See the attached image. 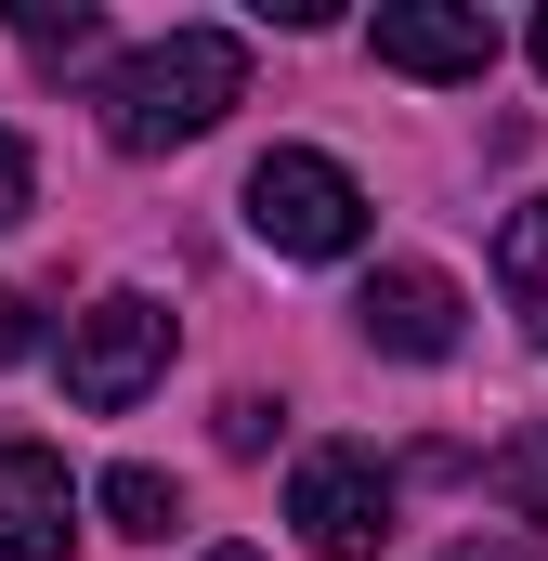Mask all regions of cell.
Here are the masks:
<instances>
[{
  "label": "cell",
  "instance_id": "cell-13",
  "mask_svg": "<svg viewBox=\"0 0 548 561\" xmlns=\"http://www.w3.org/2000/svg\"><path fill=\"white\" fill-rule=\"evenodd\" d=\"M222 444H236V457H262V444H274V405H262V392H236V405H222Z\"/></svg>",
  "mask_w": 548,
  "mask_h": 561
},
{
  "label": "cell",
  "instance_id": "cell-7",
  "mask_svg": "<svg viewBox=\"0 0 548 561\" xmlns=\"http://www.w3.org/2000/svg\"><path fill=\"white\" fill-rule=\"evenodd\" d=\"M353 313H366V340L406 353V366H444V353H457V275H431V262H379Z\"/></svg>",
  "mask_w": 548,
  "mask_h": 561
},
{
  "label": "cell",
  "instance_id": "cell-6",
  "mask_svg": "<svg viewBox=\"0 0 548 561\" xmlns=\"http://www.w3.org/2000/svg\"><path fill=\"white\" fill-rule=\"evenodd\" d=\"M79 549V483L53 444H0V561H66Z\"/></svg>",
  "mask_w": 548,
  "mask_h": 561
},
{
  "label": "cell",
  "instance_id": "cell-3",
  "mask_svg": "<svg viewBox=\"0 0 548 561\" xmlns=\"http://www.w3.org/2000/svg\"><path fill=\"white\" fill-rule=\"evenodd\" d=\"M157 379H170V313H157L144 287H118V300H92V313L66 327V405L118 419V405H144Z\"/></svg>",
  "mask_w": 548,
  "mask_h": 561
},
{
  "label": "cell",
  "instance_id": "cell-16",
  "mask_svg": "<svg viewBox=\"0 0 548 561\" xmlns=\"http://www.w3.org/2000/svg\"><path fill=\"white\" fill-rule=\"evenodd\" d=\"M536 79H548V13H536Z\"/></svg>",
  "mask_w": 548,
  "mask_h": 561
},
{
  "label": "cell",
  "instance_id": "cell-2",
  "mask_svg": "<svg viewBox=\"0 0 548 561\" xmlns=\"http://www.w3.org/2000/svg\"><path fill=\"white\" fill-rule=\"evenodd\" d=\"M249 236L287 249V262H340V249H366V183L313 144H274L249 170Z\"/></svg>",
  "mask_w": 548,
  "mask_h": 561
},
{
  "label": "cell",
  "instance_id": "cell-10",
  "mask_svg": "<svg viewBox=\"0 0 548 561\" xmlns=\"http://www.w3.org/2000/svg\"><path fill=\"white\" fill-rule=\"evenodd\" d=\"M13 39H26V53H92L105 26H92V0H66V13H53V0H13Z\"/></svg>",
  "mask_w": 548,
  "mask_h": 561
},
{
  "label": "cell",
  "instance_id": "cell-1",
  "mask_svg": "<svg viewBox=\"0 0 548 561\" xmlns=\"http://www.w3.org/2000/svg\"><path fill=\"white\" fill-rule=\"evenodd\" d=\"M105 144L118 157H170V144L222 131V105H249V39L236 26H170V39H144L105 66Z\"/></svg>",
  "mask_w": 548,
  "mask_h": 561
},
{
  "label": "cell",
  "instance_id": "cell-5",
  "mask_svg": "<svg viewBox=\"0 0 548 561\" xmlns=\"http://www.w3.org/2000/svg\"><path fill=\"white\" fill-rule=\"evenodd\" d=\"M366 53L406 66V79H483L496 66V13H470V0H379Z\"/></svg>",
  "mask_w": 548,
  "mask_h": 561
},
{
  "label": "cell",
  "instance_id": "cell-4",
  "mask_svg": "<svg viewBox=\"0 0 548 561\" xmlns=\"http://www.w3.org/2000/svg\"><path fill=\"white\" fill-rule=\"evenodd\" d=\"M287 523H300V549H327V561L392 549V470H379L366 444H313V457L287 470Z\"/></svg>",
  "mask_w": 548,
  "mask_h": 561
},
{
  "label": "cell",
  "instance_id": "cell-17",
  "mask_svg": "<svg viewBox=\"0 0 548 561\" xmlns=\"http://www.w3.org/2000/svg\"><path fill=\"white\" fill-rule=\"evenodd\" d=\"M209 561H262V549H209Z\"/></svg>",
  "mask_w": 548,
  "mask_h": 561
},
{
  "label": "cell",
  "instance_id": "cell-8",
  "mask_svg": "<svg viewBox=\"0 0 548 561\" xmlns=\"http://www.w3.org/2000/svg\"><path fill=\"white\" fill-rule=\"evenodd\" d=\"M496 287H510L523 340H548V196H523V209L496 222Z\"/></svg>",
  "mask_w": 548,
  "mask_h": 561
},
{
  "label": "cell",
  "instance_id": "cell-15",
  "mask_svg": "<svg viewBox=\"0 0 548 561\" xmlns=\"http://www.w3.org/2000/svg\"><path fill=\"white\" fill-rule=\"evenodd\" d=\"M444 561H536V549H510V536H457Z\"/></svg>",
  "mask_w": 548,
  "mask_h": 561
},
{
  "label": "cell",
  "instance_id": "cell-9",
  "mask_svg": "<svg viewBox=\"0 0 548 561\" xmlns=\"http://www.w3.org/2000/svg\"><path fill=\"white\" fill-rule=\"evenodd\" d=\"M105 523H118V536H170V523H183V483H170V470H105Z\"/></svg>",
  "mask_w": 548,
  "mask_h": 561
},
{
  "label": "cell",
  "instance_id": "cell-14",
  "mask_svg": "<svg viewBox=\"0 0 548 561\" xmlns=\"http://www.w3.org/2000/svg\"><path fill=\"white\" fill-rule=\"evenodd\" d=\"M26 340H39V327H26V300H13V287H0V366H13V353H26Z\"/></svg>",
  "mask_w": 548,
  "mask_h": 561
},
{
  "label": "cell",
  "instance_id": "cell-11",
  "mask_svg": "<svg viewBox=\"0 0 548 561\" xmlns=\"http://www.w3.org/2000/svg\"><path fill=\"white\" fill-rule=\"evenodd\" d=\"M483 483H496L523 523H548V444H496V470H483Z\"/></svg>",
  "mask_w": 548,
  "mask_h": 561
},
{
  "label": "cell",
  "instance_id": "cell-12",
  "mask_svg": "<svg viewBox=\"0 0 548 561\" xmlns=\"http://www.w3.org/2000/svg\"><path fill=\"white\" fill-rule=\"evenodd\" d=\"M26 196H39V144L0 131V222H26Z\"/></svg>",
  "mask_w": 548,
  "mask_h": 561
}]
</instances>
